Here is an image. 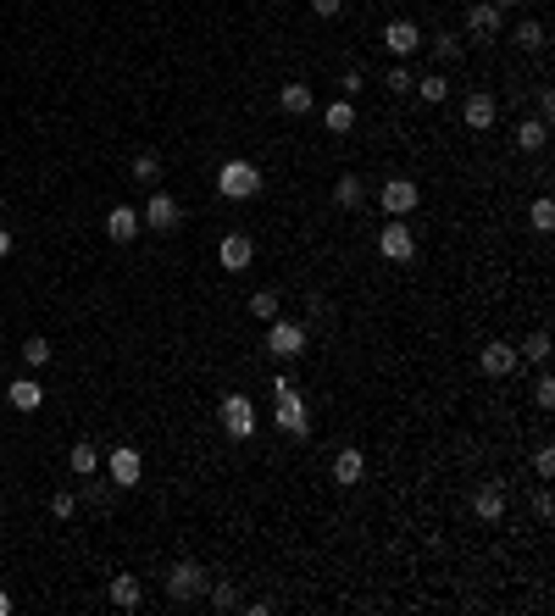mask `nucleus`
<instances>
[{
  "label": "nucleus",
  "instance_id": "nucleus-36",
  "mask_svg": "<svg viewBox=\"0 0 555 616\" xmlns=\"http://www.w3.org/2000/svg\"><path fill=\"white\" fill-rule=\"evenodd\" d=\"M50 511H56V517H73V511H78V495H73V489H56V495H50Z\"/></svg>",
  "mask_w": 555,
  "mask_h": 616
},
{
  "label": "nucleus",
  "instance_id": "nucleus-25",
  "mask_svg": "<svg viewBox=\"0 0 555 616\" xmlns=\"http://www.w3.org/2000/svg\"><path fill=\"white\" fill-rule=\"evenodd\" d=\"M517 361H533V366H544V361H550V334H544V327H533V334L522 339Z\"/></svg>",
  "mask_w": 555,
  "mask_h": 616
},
{
  "label": "nucleus",
  "instance_id": "nucleus-1",
  "mask_svg": "<svg viewBox=\"0 0 555 616\" xmlns=\"http://www.w3.org/2000/svg\"><path fill=\"white\" fill-rule=\"evenodd\" d=\"M205 589H212V572H205L200 561H173L167 566V600L173 605H189V600H205Z\"/></svg>",
  "mask_w": 555,
  "mask_h": 616
},
{
  "label": "nucleus",
  "instance_id": "nucleus-8",
  "mask_svg": "<svg viewBox=\"0 0 555 616\" xmlns=\"http://www.w3.org/2000/svg\"><path fill=\"white\" fill-rule=\"evenodd\" d=\"M139 222H145V228H156V234H173L178 222H183V212H178V200H173L167 189H150V200H145V212H139Z\"/></svg>",
  "mask_w": 555,
  "mask_h": 616
},
{
  "label": "nucleus",
  "instance_id": "nucleus-44",
  "mask_svg": "<svg viewBox=\"0 0 555 616\" xmlns=\"http://www.w3.org/2000/svg\"><path fill=\"white\" fill-rule=\"evenodd\" d=\"M495 6H500V12H511V6H522V0H495Z\"/></svg>",
  "mask_w": 555,
  "mask_h": 616
},
{
  "label": "nucleus",
  "instance_id": "nucleus-33",
  "mask_svg": "<svg viewBox=\"0 0 555 616\" xmlns=\"http://www.w3.org/2000/svg\"><path fill=\"white\" fill-rule=\"evenodd\" d=\"M251 312H256V322H273L278 317V289H256L251 295Z\"/></svg>",
  "mask_w": 555,
  "mask_h": 616
},
{
  "label": "nucleus",
  "instance_id": "nucleus-45",
  "mask_svg": "<svg viewBox=\"0 0 555 616\" xmlns=\"http://www.w3.org/2000/svg\"><path fill=\"white\" fill-rule=\"evenodd\" d=\"M0 212H6V195H0Z\"/></svg>",
  "mask_w": 555,
  "mask_h": 616
},
{
  "label": "nucleus",
  "instance_id": "nucleus-11",
  "mask_svg": "<svg viewBox=\"0 0 555 616\" xmlns=\"http://www.w3.org/2000/svg\"><path fill=\"white\" fill-rule=\"evenodd\" d=\"M383 50L395 56V61H405V56H417L422 50V28L411 23V17H395V23L383 28Z\"/></svg>",
  "mask_w": 555,
  "mask_h": 616
},
{
  "label": "nucleus",
  "instance_id": "nucleus-22",
  "mask_svg": "<svg viewBox=\"0 0 555 616\" xmlns=\"http://www.w3.org/2000/svg\"><path fill=\"white\" fill-rule=\"evenodd\" d=\"M544 145H550V122H539V117H533V122H517V150L539 156Z\"/></svg>",
  "mask_w": 555,
  "mask_h": 616
},
{
  "label": "nucleus",
  "instance_id": "nucleus-43",
  "mask_svg": "<svg viewBox=\"0 0 555 616\" xmlns=\"http://www.w3.org/2000/svg\"><path fill=\"white\" fill-rule=\"evenodd\" d=\"M0 616H12V594H0Z\"/></svg>",
  "mask_w": 555,
  "mask_h": 616
},
{
  "label": "nucleus",
  "instance_id": "nucleus-23",
  "mask_svg": "<svg viewBox=\"0 0 555 616\" xmlns=\"http://www.w3.org/2000/svg\"><path fill=\"white\" fill-rule=\"evenodd\" d=\"M278 106L289 112V117H305V112L317 106V95L305 89V84H283V89H278Z\"/></svg>",
  "mask_w": 555,
  "mask_h": 616
},
{
  "label": "nucleus",
  "instance_id": "nucleus-30",
  "mask_svg": "<svg viewBox=\"0 0 555 616\" xmlns=\"http://www.w3.org/2000/svg\"><path fill=\"white\" fill-rule=\"evenodd\" d=\"M23 361L34 366V373H39V366H50V339L45 334H28L23 339Z\"/></svg>",
  "mask_w": 555,
  "mask_h": 616
},
{
  "label": "nucleus",
  "instance_id": "nucleus-16",
  "mask_svg": "<svg viewBox=\"0 0 555 616\" xmlns=\"http://www.w3.org/2000/svg\"><path fill=\"white\" fill-rule=\"evenodd\" d=\"M500 6H495V0H472V6H466V34H478V39H495L500 34Z\"/></svg>",
  "mask_w": 555,
  "mask_h": 616
},
{
  "label": "nucleus",
  "instance_id": "nucleus-28",
  "mask_svg": "<svg viewBox=\"0 0 555 616\" xmlns=\"http://www.w3.org/2000/svg\"><path fill=\"white\" fill-rule=\"evenodd\" d=\"M428 50H434V61H444V67H450V61H461V56H466L461 34H434V45H428Z\"/></svg>",
  "mask_w": 555,
  "mask_h": 616
},
{
  "label": "nucleus",
  "instance_id": "nucleus-9",
  "mask_svg": "<svg viewBox=\"0 0 555 616\" xmlns=\"http://www.w3.org/2000/svg\"><path fill=\"white\" fill-rule=\"evenodd\" d=\"M495 117H500V100L489 95V89H472L461 100V122H466L472 134H489V128H495Z\"/></svg>",
  "mask_w": 555,
  "mask_h": 616
},
{
  "label": "nucleus",
  "instance_id": "nucleus-15",
  "mask_svg": "<svg viewBox=\"0 0 555 616\" xmlns=\"http://www.w3.org/2000/svg\"><path fill=\"white\" fill-rule=\"evenodd\" d=\"M139 228H145V222H139L134 205H112V212H106V239H112V244H134Z\"/></svg>",
  "mask_w": 555,
  "mask_h": 616
},
{
  "label": "nucleus",
  "instance_id": "nucleus-6",
  "mask_svg": "<svg viewBox=\"0 0 555 616\" xmlns=\"http://www.w3.org/2000/svg\"><path fill=\"white\" fill-rule=\"evenodd\" d=\"M378 200H383V217H411V212H417V200H422V189L411 178H383Z\"/></svg>",
  "mask_w": 555,
  "mask_h": 616
},
{
  "label": "nucleus",
  "instance_id": "nucleus-38",
  "mask_svg": "<svg viewBox=\"0 0 555 616\" xmlns=\"http://www.w3.org/2000/svg\"><path fill=\"white\" fill-rule=\"evenodd\" d=\"M533 511H539V522H550V517H555V500H550V489H539V495H533Z\"/></svg>",
  "mask_w": 555,
  "mask_h": 616
},
{
  "label": "nucleus",
  "instance_id": "nucleus-13",
  "mask_svg": "<svg viewBox=\"0 0 555 616\" xmlns=\"http://www.w3.org/2000/svg\"><path fill=\"white\" fill-rule=\"evenodd\" d=\"M217 261H222V273H244V266L256 261V239L251 234H228L217 244Z\"/></svg>",
  "mask_w": 555,
  "mask_h": 616
},
{
  "label": "nucleus",
  "instance_id": "nucleus-2",
  "mask_svg": "<svg viewBox=\"0 0 555 616\" xmlns=\"http://www.w3.org/2000/svg\"><path fill=\"white\" fill-rule=\"evenodd\" d=\"M217 189L228 200H256L261 195V167H256V161H244V156L222 161V167H217Z\"/></svg>",
  "mask_w": 555,
  "mask_h": 616
},
{
  "label": "nucleus",
  "instance_id": "nucleus-21",
  "mask_svg": "<svg viewBox=\"0 0 555 616\" xmlns=\"http://www.w3.org/2000/svg\"><path fill=\"white\" fill-rule=\"evenodd\" d=\"M128 178L145 183V189H156V183H161V156H156V150H139V156L128 161Z\"/></svg>",
  "mask_w": 555,
  "mask_h": 616
},
{
  "label": "nucleus",
  "instance_id": "nucleus-27",
  "mask_svg": "<svg viewBox=\"0 0 555 616\" xmlns=\"http://www.w3.org/2000/svg\"><path fill=\"white\" fill-rule=\"evenodd\" d=\"M528 228H533V234H550V228H555V200H550V195H539V200L528 205Z\"/></svg>",
  "mask_w": 555,
  "mask_h": 616
},
{
  "label": "nucleus",
  "instance_id": "nucleus-5",
  "mask_svg": "<svg viewBox=\"0 0 555 616\" xmlns=\"http://www.w3.org/2000/svg\"><path fill=\"white\" fill-rule=\"evenodd\" d=\"M378 256H383V261H411V256H417V234H411V222H400V217H389V222H383Z\"/></svg>",
  "mask_w": 555,
  "mask_h": 616
},
{
  "label": "nucleus",
  "instance_id": "nucleus-37",
  "mask_svg": "<svg viewBox=\"0 0 555 616\" xmlns=\"http://www.w3.org/2000/svg\"><path fill=\"white\" fill-rule=\"evenodd\" d=\"M533 472H539V478H550V472H555V450H550V444L533 450Z\"/></svg>",
  "mask_w": 555,
  "mask_h": 616
},
{
  "label": "nucleus",
  "instance_id": "nucleus-4",
  "mask_svg": "<svg viewBox=\"0 0 555 616\" xmlns=\"http://www.w3.org/2000/svg\"><path fill=\"white\" fill-rule=\"evenodd\" d=\"M300 350H305V322H283V317L266 322V356L273 361H295Z\"/></svg>",
  "mask_w": 555,
  "mask_h": 616
},
{
  "label": "nucleus",
  "instance_id": "nucleus-29",
  "mask_svg": "<svg viewBox=\"0 0 555 616\" xmlns=\"http://www.w3.org/2000/svg\"><path fill=\"white\" fill-rule=\"evenodd\" d=\"M334 200L344 205V212H356V205L366 200V189H361V178H351V173H344V178L334 183Z\"/></svg>",
  "mask_w": 555,
  "mask_h": 616
},
{
  "label": "nucleus",
  "instance_id": "nucleus-24",
  "mask_svg": "<svg viewBox=\"0 0 555 616\" xmlns=\"http://www.w3.org/2000/svg\"><path fill=\"white\" fill-rule=\"evenodd\" d=\"M67 466L78 472V478H95V472H100V450H95V444H84V439H78V444L67 450Z\"/></svg>",
  "mask_w": 555,
  "mask_h": 616
},
{
  "label": "nucleus",
  "instance_id": "nucleus-40",
  "mask_svg": "<svg viewBox=\"0 0 555 616\" xmlns=\"http://www.w3.org/2000/svg\"><path fill=\"white\" fill-rule=\"evenodd\" d=\"M356 89H361V73H344V78H339V95H344V100H351Z\"/></svg>",
  "mask_w": 555,
  "mask_h": 616
},
{
  "label": "nucleus",
  "instance_id": "nucleus-46",
  "mask_svg": "<svg viewBox=\"0 0 555 616\" xmlns=\"http://www.w3.org/2000/svg\"><path fill=\"white\" fill-rule=\"evenodd\" d=\"M266 6H278V0H266Z\"/></svg>",
  "mask_w": 555,
  "mask_h": 616
},
{
  "label": "nucleus",
  "instance_id": "nucleus-34",
  "mask_svg": "<svg viewBox=\"0 0 555 616\" xmlns=\"http://www.w3.org/2000/svg\"><path fill=\"white\" fill-rule=\"evenodd\" d=\"M411 84H417V78H411L405 67H389V78H383V89H389V95H411Z\"/></svg>",
  "mask_w": 555,
  "mask_h": 616
},
{
  "label": "nucleus",
  "instance_id": "nucleus-14",
  "mask_svg": "<svg viewBox=\"0 0 555 616\" xmlns=\"http://www.w3.org/2000/svg\"><path fill=\"white\" fill-rule=\"evenodd\" d=\"M106 600H112L117 611H139V605H145V583H139L134 572H117V578L106 583Z\"/></svg>",
  "mask_w": 555,
  "mask_h": 616
},
{
  "label": "nucleus",
  "instance_id": "nucleus-42",
  "mask_svg": "<svg viewBox=\"0 0 555 616\" xmlns=\"http://www.w3.org/2000/svg\"><path fill=\"white\" fill-rule=\"evenodd\" d=\"M6 256H12V234H6V228H0V261H6Z\"/></svg>",
  "mask_w": 555,
  "mask_h": 616
},
{
  "label": "nucleus",
  "instance_id": "nucleus-19",
  "mask_svg": "<svg viewBox=\"0 0 555 616\" xmlns=\"http://www.w3.org/2000/svg\"><path fill=\"white\" fill-rule=\"evenodd\" d=\"M6 400H12L17 411H39V405H45V389H39V378H17V383L6 389Z\"/></svg>",
  "mask_w": 555,
  "mask_h": 616
},
{
  "label": "nucleus",
  "instance_id": "nucleus-12",
  "mask_svg": "<svg viewBox=\"0 0 555 616\" xmlns=\"http://www.w3.org/2000/svg\"><path fill=\"white\" fill-rule=\"evenodd\" d=\"M478 373H483V378H511V373H517V344L489 339L483 350H478Z\"/></svg>",
  "mask_w": 555,
  "mask_h": 616
},
{
  "label": "nucleus",
  "instance_id": "nucleus-17",
  "mask_svg": "<svg viewBox=\"0 0 555 616\" xmlns=\"http://www.w3.org/2000/svg\"><path fill=\"white\" fill-rule=\"evenodd\" d=\"M361 478H366V456H361L356 444H344L339 456H334V483H339V489H356Z\"/></svg>",
  "mask_w": 555,
  "mask_h": 616
},
{
  "label": "nucleus",
  "instance_id": "nucleus-31",
  "mask_svg": "<svg viewBox=\"0 0 555 616\" xmlns=\"http://www.w3.org/2000/svg\"><path fill=\"white\" fill-rule=\"evenodd\" d=\"M411 89H417V95L428 100V106H439V100L450 95V84H444V73H428V78H422V84H411Z\"/></svg>",
  "mask_w": 555,
  "mask_h": 616
},
{
  "label": "nucleus",
  "instance_id": "nucleus-7",
  "mask_svg": "<svg viewBox=\"0 0 555 616\" xmlns=\"http://www.w3.org/2000/svg\"><path fill=\"white\" fill-rule=\"evenodd\" d=\"M106 472H112L117 489H139V478H145V456H139L134 444H117L106 456Z\"/></svg>",
  "mask_w": 555,
  "mask_h": 616
},
{
  "label": "nucleus",
  "instance_id": "nucleus-39",
  "mask_svg": "<svg viewBox=\"0 0 555 616\" xmlns=\"http://www.w3.org/2000/svg\"><path fill=\"white\" fill-rule=\"evenodd\" d=\"M312 12H317V17H339L344 0H312Z\"/></svg>",
  "mask_w": 555,
  "mask_h": 616
},
{
  "label": "nucleus",
  "instance_id": "nucleus-35",
  "mask_svg": "<svg viewBox=\"0 0 555 616\" xmlns=\"http://www.w3.org/2000/svg\"><path fill=\"white\" fill-rule=\"evenodd\" d=\"M533 405H539V411H550V405H555V378H550V373L533 383Z\"/></svg>",
  "mask_w": 555,
  "mask_h": 616
},
{
  "label": "nucleus",
  "instance_id": "nucleus-32",
  "mask_svg": "<svg viewBox=\"0 0 555 616\" xmlns=\"http://www.w3.org/2000/svg\"><path fill=\"white\" fill-rule=\"evenodd\" d=\"M517 45H522V50H544V23L522 17V23H517Z\"/></svg>",
  "mask_w": 555,
  "mask_h": 616
},
{
  "label": "nucleus",
  "instance_id": "nucleus-3",
  "mask_svg": "<svg viewBox=\"0 0 555 616\" xmlns=\"http://www.w3.org/2000/svg\"><path fill=\"white\" fill-rule=\"evenodd\" d=\"M217 422L228 439H256V400L251 395H222L217 400Z\"/></svg>",
  "mask_w": 555,
  "mask_h": 616
},
{
  "label": "nucleus",
  "instance_id": "nucleus-41",
  "mask_svg": "<svg viewBox=\"0 0 555 616\" xmlns=\"http://www.w3.org/2000/svg\"><path fill=\"white\" fill-rule=\"evenodd\" d=\"M555 117V95L550 89H539V122H550Z\"/></svg>",
  "mask_w": 555,
  "mask_h": 616
},
{
  "label": "nucleus",
  "instance_id": "nucleus-26",
  "mask_svg": "<svg viewBox=\"0 0 555 616\" xmlns=\"http://www.w3.org/2000/svg\"><path fill=\"white\" fill-rule=\"evenodd\" d=\"M205 600H212V611H239V583L234 578H217L212 589H205Z\"/></svg>",
  "mask_w": 555,
  "mask_h": 616
},
{
  "label": "nucleus",
  "instance_id": "nucleus-10",
  "mask_svg": "<svg viewBox=\"0 0 555 616\" xmlns=\"http://www.w3.org/2000/svg\"><path fill=\"white\" fill-rule=\"evenodd\" d=\"M278 434H289V439H305L312 434V411H305V400H300V389L295 395H278Z\"/></svg>",
  "mask_w": 555,
  "mask_h": 616
},
{
  "label": "nucleus",
  "instance_id": "nucleus-20",
  "mask_svg": "<svg viewBox=\"0 0 555 616\" xmlns=\"http://www.w3.org/2000/svg\"><path fill=\"white\" fill-rule=\"evenodd\" d=\"M322 122H328V134H351L356 128V106H351V100H328V106H322Z\"/></svg>",
  "mask_w": 555,
  "mask_h": 616
},
{
  "label": "nucleus",
  "instance_id": "nucleus-18",
  "mask_svg": "<svg viewBox=\"0 0 555 616\" xmlns=\"http://www.w3.org/2000/svg\"><path fill=\"white\" fill-rule=\"evenodd\" d=\"M472 511H478V522H500V517H505V489H500V483H478Z\"/></svg>",
  "mask_w": 555,
  "mask_h": 616
}]
</instances>
